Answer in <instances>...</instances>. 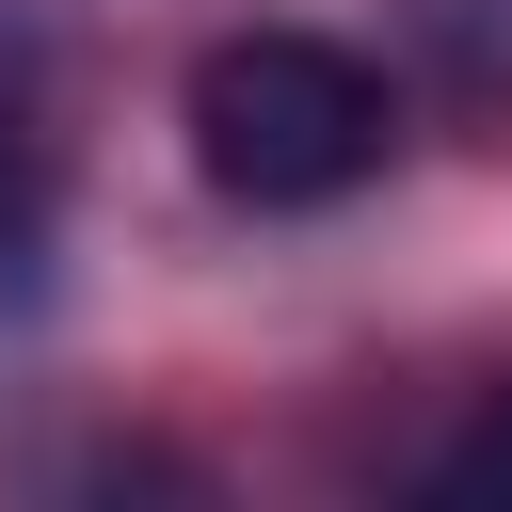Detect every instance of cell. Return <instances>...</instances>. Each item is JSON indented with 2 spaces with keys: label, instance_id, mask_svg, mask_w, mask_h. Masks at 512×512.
<instances>
[{
  "label": "cell",
  "instance_id": "cell-1",
  "mask_svg": "<svg viewBox=\"0 0 512 512\" xmlns=\"http://www.w3.org/2000/svg\"><path fill=\"white\" fill-rule=\"evenodd\" d=\"M400 144V96L336 32H224L192 64V160L224 208H336Z\"/></svg>",
  "mask_w": 512,
  "mask_h": 512
},
{
  "label": "cell",
  "instance_id": "cell-2",
  "mask_svg": "<svg viewBox=\"0 0 512 512\" xmlns=\"http://www.w3.org/2000/svg\"><path fill=\"white\" fill-rule=\"evenodd\" d=\"M432 512H512V400H480V416L432 448Z\"/></svg>",
  "mask_w": 512,
  "mask_h": 512
},
{
  "label": "cell",
  "instance_id": "cell-3",
  "mask_svg": "<svg viewBox=\"0 0 512 512\" xmlns=\"http://www.w3.org/2000/svg\"><path fill=\"white\" fill-rule=\"evenodd\" d=\"M32 240V112H16V80H0V256Z\"/></svg>",
  "mask_w": 512,
  "mask_h": 512
}]
</instances>
